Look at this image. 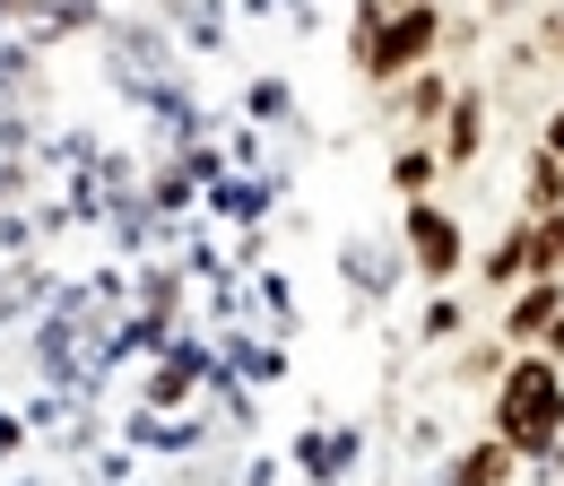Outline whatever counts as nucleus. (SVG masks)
Here are the masks:
<instances>
[{
    "label": "nucleus",
    "mask_w": 564,
    "mask_h": 486,
    "mask_svg": "<svg viewBox=\"0 0 564 486\" xmlns=\"http://www.w3.org/2000/svg\"><path fill=\"white\" fill-rule=\"evenodd\" d=\"M400 114H409V122H434V114H452V87H443V78H417Z\"/></svg>",
    "instance_id": "6e6552de"
},
{
    "label": "nucleus",
    "mask_w": 564,
    "mask_h": 486,
    "mask_svg": "<svg viewBox=\"0 0 564 486\" xmlns=\"http://www.w3.org/2000/svg\"><path fill=\"white\" fill-rule=\"evenodd\" d=\"M391 183H400V192H425V183H434V156H425V148H409V156L391 165Z\"/></svg>",
    "instance_id": "9b49d317"
},
{
    "label": "nucleus",
    "mask_w": 564,
    "mask_h": 486,
    "mask_svg": "<svg viewBox=\"0 0 564 486\" xmlns=\"http://www.w3.org/2000/svg\"><path fill=\"white\" fill-rule=\"evenodd\" d=\"M530 244H539V226H521V235H503V244L487 252V278H495V287H512V278H530V270H539V261H530Z\"/></svg>",
    "instance_id": "0eeeda50"
},
{
    "label": "nucleus",
    "mask_w": 564,
    "mask_h": 486,
    "mask_svg": "<svg viewBox=\"0 0 564 486\" xmlns=\"http://www.w3.org/2000/svg\"><path fill=\"white\" fill-rule=\"evenodd\" d=\"M547 35H556V53H564V18H556V26H547Z\"/></svg>",
    "instance_id": "4468645a"
},
{
    "label": "nucleus",
    "mask_w": 564,
    "mask_h": 486,
    "mask_svg": "<svg viewBox=\"0 0 564 486\" xmlns=\"http://www.w3.org/2000/svg\"><path fill=\"white\" fill-rule=\"evenodd\" d=\"M530 201H539V208L564 201V156H539V165H530Z\"/></svg>",
    "instance_id": "9d476101"
},
{
    "label": "nucleus",
    "mask_w": 564,
    "mask_h": 486,
    "mask_svg": "<svg viewBox=\"0 0 564 486\" xmlns=\"http://www.w3.org/2000/svg\"><path fill=\"white\" fill-rule=\"evenodd\" d=\"M503 478H512V443H503V434H495V443H478V452L452 469V486H503Z\"/></svg>",
    "instance_id": "423d86ee"
},
{
    "label": "nucleus",
    "mask_w": 564,
    "mask_h": 486,
    "mask_svg": "<svg viewBox=\"0 0 564 486\" xmlns=\"http://www.w3.org/2000/svg\"><path fill=\"white\" fill-rule=\"evenodd\" d=\"M530 261H539V278H556V270H564V208L547 217V226H539V244H530Z\"/></svg>",
    "instance_id": "1a4fd4ad"
},
{
    "label": "nucleus",
    "mask_w": 564,
    "mask_h": 486,
    "mask_svg": "<svg viewBox=\"0 0 564 486\" xmlns=\"http://www.w3.org/2000/svg\"><path fill=\"white\" fill-rule=\"evenodd\" d=\"M495 434H503L512 452H556V434H564V382H556L547 356H530V365L503 374V391H495Z\"/></svg>",
    "instance_id": "f257e3e1"
},
{
    "label": "nucleus",
    "mask_w": 564,
    "mask_h": 486,
    "mask_svg": "<svg viewBox=\"0 0 564 486\" xmlns=\"http://www.w3.org/2000/svg\"><path fill=\"white\" fill-rule=\"evenodd\" d=\"M556 313H564L556 278H539V287H530V295H521V304L503 313V331H512V339H547V322H556Z\"/></svg>",
    "instance_id": "20e7f679"
},
{
    "label": "nucleus",
    "mask_w": 564,
    "mask_h": 486,
    "mask_svg": "<svg viewBox=\"0 0 564 486\" xmlns=\"http://www.w3.org/2000/svg\"><path fill=\"white\" fill-rule=\"evenodd\" d=\"M452 131H443V148H452V165H469L478 156V139H487V114H478V96H452V114H443Z\"/></svg>",
    "instance_id": "39448f33"
},
{
    "label": "nucleus",
    "mask_w": 564,
    "mask_h": 486,
    "mask_svg": "<svg viewBox=\"0 0 564 486\" xmlns=\"http://www.w3.org/2000/svg\"><path fill=\"white\" fill-rule=\"evenodd\" d=\"M547 347H556V356H564V313H556V322H547Z\"/></svg>",
    "instance_id": "ddd939ff"
},
{
    "label": "nucleus",
    "mask_w": 564,
    "mask_h": 486,
    "mask_svg": "<svg viewBox=\"0 0 564 486\" xmlns=\"http://www.w3.org/2000/svg\"><path fill=\"white\" fill-rule=\"evenodd\" d=\"M434 35H443V26H434V9H400L391 26L373 18V35H356V69H365V78H400L409 62L434 53Z\"/></svg>",
    "instance_id": "f03ea898"
},
{
    "label": "nucleus",
    "mask_w": 564,
    "mask_h": 486,
    "mask_svg": "<svg viewBox=\"0 0 564 486\" xmlns=\"http://www.w3.org/2000/svg\"><path fill=\"white\" fill-rule=\"evenodd\" d=\"M547 156H564V114H556V122H547Z\"/></svg>",
    "instance_id": "f8f14e48"
},
{
    "label": "nucleus",
    "mask_w": 564,
    "mask_h": 486,
    "mask_svg": "<svg viewBox=\"0 0 564 486\" xmlns=\"http://www.w3.org/2000/svg\"><path fill=\"white\" fill-rule=\"evenodd\" d=\"M409 244H417V270L425 278H452L460 270V226H452V217H443V208H409Z\"/></svg>",
    "instance_id": "7ed1b4c3"
}]
</instances>
